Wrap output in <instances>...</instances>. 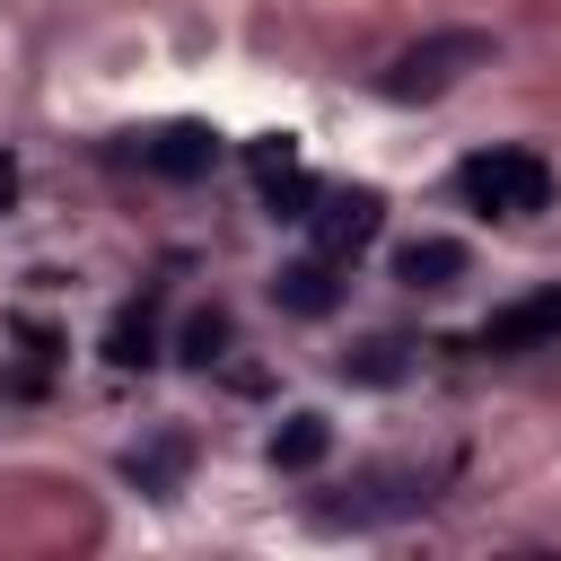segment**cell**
<instances>
[{
	"mask_svg": "<svg viewBox=\"0 0 561 561\" xmlns=\"http://www.w3.org/2000/svg\"><path fill=\"white\" fill-rule=\"evenodd\" d=\"M491 61V35L482 26H438V35H421V44H403L386 70H377V96L386 105H430V96H447L465 70H482Z\"/></svg>",
	"mask_w": 561,
	"mask_h": 561,
	"instance_id": "1",
	"label": "cell"
},
{
	"mask_svg": "<svg viewBox=\"0 0 561 561\" xmlns=\"http://www.w3.org/2000/svg\"><path fill=\"white\" fill-rule=\"evenodd\" d=\"M456 193L491 219H535V210H552V167H543V149H473L456 167Z\"/></svg>",
	"mask_w": 561,
	"mask_h": 561,
	"instance_id": "2",
	"label": "cell"
},
{
	"mask_svg": "<svg viewBox=\"0 0 561 561\" xmlns=\"http://www.w3.org/2000/svg\"><path fill=\"white\" fill-rule=\"evenodd\" d=\"M543 342H561V289H526L517 307H500V316L473 324L482 359H517V351H543Z\"/></svg>",
	"mask_w": 561,
	"mask_h": 561,
	"instance_id": "3",
	"label": "cell"
},
{
	"mask_svg": "<svg viewBox=\"0 0 561 561\" xmlns=\"http://www.w3.org/2000/svg\"><path fill=\"white\" fill-rule=\"evenodd\" d=\"M307 228H316V254H333V263H351L377 228H386V202L368 193V184H342V193H316V210H307Z\"/></svg>",
	"mask_w": 561,
	"mask_h": 561,
	"instance_id": "4",
	"label": "cell"
},
{
	"mask_svg": "<svg viewBox=\"0 0 561 561\" xmlns=\"http://www.w3.org/2000/svg\"><path fill=\"white\" fill-rule=\"evenodd\" d=\"M131 158H140L149 175H167V184H193V175L219 167V131H210V123H167V131H140Z\"/></svg>",
	"mask_w": 561,
	"mask_h": 561,
	"instance_id": "5",
	"label": "cell"
},
{
	"mask_svg": "<svg viewBox=\"0 0 561 561\" xmlns=\"http://www.w3.org/2000/svg\"><path fill=\"white\" fill-rule=\"evenodd\" d=\"M184 473H193V430H149V438L123 447V482L149 491V500H167Z\"/></svg>",
	"mask_w": 561,
	"mask_h": 561,
	"instance_id": "6",
	"label": "cell"
},
{
	"mask_svg": "<svg viewBox=\"0 0 561 561\" xmlns=\"http://www.w3.org/2000/svg\"><path fill=\"white\" fill-rule=\"evenodd\" d=\"M272 298H280V316H333L342 307V263L333 254H298V263L272 272Z\"/></svg>",
	"mask_w": 561,
	"mask_h": 561,
	"instance_id": "7",
	"label": "cell"
},
{
	"mask_svg": "<svg viewBox=\"0 0 561 561\" xmlns=\"http://www.w3.org/2000/svg\"><path fill=\"white\" fill-rule=\"evenodd\" d=\"M403 508H430V491L377 473V482H359V500H333V508H316V517H324V526H377V517H403Z\"/></svg>",
	"mask_w": 561,
	"mask_h": 561,
	"instance_id": "8",
	"label": "cell"
},
{
	"mask_svg": "<svg viewBox=\"0 0 561 561\" xmlns=\"http://www.w3.org/2000/svg\"><path fill=\"white\" fill-rule=\"evenodd\" d=\"M394 280L403 289H447V280H465V245L456 237H412V245H394Z\"/></svg>",
	"mask_w": 561,
	"mask_h": 561,
	"instance_id": "9",
	"label": "cell"
},
{
	"mask_svg": "<svg viewBox=\"0 0 561 561\" xmlns=\"http://www.w3.org/2000/svg\"><path fill=\"white\" fill-rule=\"evenodd\" d=\"M412 359H421V351H412L403 333H377V342L342 351V377H351V386H403V377H412Z\"/></svg>",
	"mask_w": 561,
	"mask_h": 561,
	"instance_id": "10",
	"label": "cell"
},
{
	"mask_svg": "<svg viewBox=\"0 0 561 561\" xmlns=\"http://www.w3.org/2000/svg\"><path fill=\"white\" fill-rule=\"evenodd\" d=\"M324 447H333V421H324V412H289V421L272 430V465H280V473H316Z\"/></svg>",
	"mask_w": 561,
	"mask_h": 561,
	"instance_id": "11",
	"label": "cell"
},
{
	"mask_svg": "<svg viewBox=\"0 0 561 561\" xmlns=\"http://www.w3.org/2000/svg\"><path fill=\"white\" fill-rule=\"evenodd\" d=\"M149 359H158V307L140 298L105 324V368H149Z\"/></svg>",
	"mask_w": 561,
	"mask_h": 561,
	"instance_id": "12",
	"label": "cell"
},
{
	"mask_svg": "<svg viewBox=\"0 0 561 561\" xmlns=\"http://www.w3.org/2000/svg\"><path fill=\"white\" fill-rule=\"evenodd\" d=\"M175 359H184V368H210V359H228V316H219V307L184 316V333H175Z\"/></svg>",
	"mask_w": 561,
	"mask_h": 561,
	"instance_id": "13",
	"label": "cell"
},
{
	"mask_svg": "<svg viewBox=\"0 0 561 561\" xmlns=\"http://www.w3.org/2000/svg\"><path fill=\"white\" fill-rule=\"evenodd\" d=\"M0 210H18V158L0 149Z\"/></svg>",
	"mask_w": 561,
	"mask_h": 561,
	"instance_id": "14",
	"label": "cell"
}]
</instances>
